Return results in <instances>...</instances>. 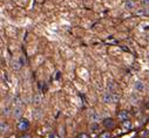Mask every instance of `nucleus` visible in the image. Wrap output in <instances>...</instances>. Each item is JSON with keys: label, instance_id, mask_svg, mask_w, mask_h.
Wrapping results in <instances>:
<instances>
[{"label": "nucleus", "instance_id": "f8f14e48", "mask_svg": "<svg viewBox=\"0 0 149 138\" xmlns=\"http://www.w3.org/2000/svg\"><path fill=\"white\" fill-rule=\"evenodd\" d=\"M20 68H21V66H20V63H19L18 61L13 62V69H14V70H19Z\"/></svg>", "mask_w": 149, "mask_h": 138}, {"label": "nucleus", "instance_id": "a211bd4d", "mask_svg": "<svg viewBox=\"0 0 149 138\" xmlns=\"http://www.w3.org/2000/svg\"><path fill=\"white\" fill-rule=\"evenodd\" d=\"M51 138H59V137H58L56 135H54V133H52V135H51Z\"/></svg>", "mask_w": 149, "mask_h": 138}, {"label": "nucleus", "instance_id": "1a4fd4ad", "mask_svg": "<svg viewBox=\"0 0 149 138\" xmlns=\"http://www.w3.org/2000/svg\"><path fill=\"white\" fill-rule=\"evenodd\" d=\"M89 119H91L93 123H97V122L101 119V116H100L99 114H96V112H93V114L89 116Z\"/></svg>", "mask_w": 149, "mask_h": 138}, {"label": "nucleus", "instance_id": "f3484780", "mask_svg": "<svg viewBox=\"0 0 149 138\" xmlns=\"http://www.w3.org/2000/svg\"><path fill=\"white\" fill-rule=\"evenodd\" d=\"M20 138H31V136L29 135H22Z\"/></svg>", "mask_w": 149, "mask_h": 138}, {"label": "nucleus", "instance_id": "7ed1b4c3", "mask_svg": "<svg viewBox=\"0 0 149 138\" xmlns=\"http://www.w3.org/2000/svg\"><path fill=\"white\" fill-rule=\"evenodd\" d=\"M29 129V122L26 118H20L18 122V130L19 131H27Z\"/></svg>", "mask_w": 149, "mask_h": 138}, {"label": "nucleus", "instance_id": "2eb2a0df", "mask_svg": "<svg viewBox=\"0 0 149 138\" xmlns=\"http://www.w3.org/2000/svg\"><path fill=\"white\" fill-rule=\"evenodd\" d=\"M142 6L143 7H149V0H142Z\"/></svg>", "mask_w": 149, "mask_h": 138}, {"label": "nucleus", "instance_id": "6e6552de", "mask_svg": "<svg viewBox=\"0 0 149 138\" xmlns=\"http://www.w3.org/2000/svg\"><path fill=\"white\" fill-rule=\"evenodd\" d=\"M121 125H122V128H123L125 130H130V129L133 128V124H132L130 119H126V121H122Z\"/></svg>", "mask_w": 149, "mask_h": 138}, {"label": "nucleus", "instance_id": "dca6fc26", "mask_svg": "<svg viewBox=\"0 0 149 138\" xmlns=\"http://www.w3.org/2000/svg\"><path fill=\"white\" fill-rule=\"evenodd\" d=\"M8 108H6V109H3V115H8Z\"/></svg>", "mask_w": 149, "mask_h": 138}, {"label": "nucleus", "instance_id": "423d86ee", "mask_svg": "<svg viewBox=\"0 0 149 138\" xmlns=\"http://www.w3.org/2000/svg\"><path fill=\"white\" fill-rule=\"evenodd\" d=\"M125 10L126 11H134L135 10V3L132 0H127L125 3Z\"/></svg>", "mask_w": 149, "mask_h": 138}, {"label": "nucleus", "instance_id": "20e7f679", "mask_svg": "<svg viewBox=\"0 0 149 138\" xmlns=\"http://www.w3.org/2000/svg\"><path fill=\"white\" fill-rule=\"evenodd\" d=\"M135 14L136 15H140V17H149V7L139 8V10L135 11Z\"/></svg>", "mask_w": 149, "mask_h": 138}, {"label": "nucleus", "instance_id": "4468645a", "mask_svg": "<svg viewBox=\"0 0 149 138\" xmlns=\"http://www.w3.org/2000/svg\"><path fill=\"white\" fill-rule=\"evenodd\" d=\"M77 138H89V136H88L87 133H84V132H82V133L78 135V136H77Z\"/></svg>", "mask_w": 149, "mask_h": 138}, {"label": "nucleus", "instance_id": "9b49d317", "mask_svg": "<svg viewBox=\"0 0 149 138\" xmlns=\"http://www.w3.org/2000/svg\"><path fill=\"white\" fill-rule=\"evenodd\" d=\"M99 138H111V133L109 131H102L99 135Z\"/></svg>", "mask_w": 149, "mask_h": 138}, {"label": "nucleus", "instance_id": "39448f33", "mask_svg": "<svg viewBox=\"0 0 149 138\" xmlns=\"http://www.w3.org/2000/svg\"><path fill=\"white\" fill-rule=\"evenodd\" d=\"M118 117H119L120 121H126V119H129V118H130V114H129V111H127V110H121V111L119 112Z\"/></svg>", "mask_w": 149, "mask_h": 138}, {"label": "nucleus", "instance_id": "9d476101", "mask_svg": "<svg viewBox=\"0 0 149 138\" xmlns=\"http://www.w3.org/2000/svg\"><path fill=\"white\" fill-rule=\"evenodd\" d=\"M8 129V124L6 121H1V123H0V131H1V133L6 132Z\"/></svg>", "mask_w": 149, "mask_h": 138}, {"label": "nucleus", "instance_id": "f03ea898", "mask_svg": "<svg viewBox=\"0 0 149 138\" xmlns=\"http://www.w3.org/2000/svg\"><path fill=\"white\" fill-rule=\"evenodd\" d=\"M102 125L109 131V130H113L114 128H115V125H116V122L113 119V118H110V117H108V118H104L103 121H102Z\"/></svg>", "mask_w": 149, "mask_h": 138}, {"label": "nucleus", "instance_id": "0eeeda50", "mask_svg": "<svg viewBox=\"0 0 149 138\" xmlns=\"http://www.w3.org/2000/svg\"><path fill=\"white\" fill-rule=\"evenodd\" d=\"M134 89H135L136 91H143V89H144V83H143L142 81H140V80L135 81V83H134Z\"/></svg>", "mask_w": 149, "mask_h": 138}, {"label": "nucleus", "instance_id": "f257e3e1", "mask_svg": "<svg viewBox=\"0 0 149 138\" xmlns=\"http://www.w3.org/2000/svg\"><path fill=\"white\" fill-rule=\"evenodd\" d=\"M22 114H24V108H22V106H21L20 101L18 99V103L15 104V107H14V109H13V117L20 119L21 116H22Z\"/></svg>", "mask_w": 149, "mask_h": 138}, {"label": "nucleus", "instance_id": "ddd939ff", "mask_svg": "<svg viewBox=\"0 0 149 138\" xmlns=\"http://www.w3.org/2000/svg\"><path fill=\"white\" fill-rule=\"evenodd\" d=\"M34 102H35V104H40V102H41V99H40L39 95H35V97H34Z\"/></svg>", "mask_w": 149, "mask_h": 138}]
</instances>
